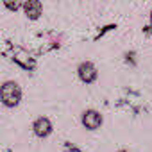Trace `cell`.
<instances>
[{"label": "cell", "instance_id": "obj_4", "mask_svg": "<svg viewBox=\"0 0 152 152\" xmlns=\"http://www.w3.org/2000/svg\"><path fill=\"white\" fill-rule=\"evenodd\" d=\"M32 129H34V134H36V136L45 138V136H48V134L52 132V124H50L48 118H38V120L34 122Z\"/></svg>", "mask_w": 152, "mask_h": 152}, {"label": "cell", "instance_id": "obj_2", "mask_svg": "<svg viewBox=\"0 0 152 152\" xmlns=\"http://www.w3.org/2000/svg\"><path fill=\"white\" fill-rule=\"evenodd\" d=\"M77 72H79V77H81V81L83 83H93L95 79H97V68L91 64V63H81L79 64V68H77Z\"/></svg>", "mask_w": 152, "mask_h": 152}, {"label": "cell", "instance_id": "obj_1", "mask_svg": "<svg viewBox=\"0 0 152 152\" xmlns=\"http://www.w3.org/2000/svg\"><path fill=\"white\" fill-rule=\"evenodd\" d=\"M20 99H22V90H20V86H18L16 83H13V81L4 83V86H2V102H4L7 107H15V106L20 102Z\"/></svg>", "mask_w": 152, "mask_h": 152}, {"label": "cell", "instance_id": "obj_6", "mask_svg": "<svg viewBox=\"0 0 152 152\" xmlns=\"http://www.w3.org/2000/svg\"><path fill=\"white\" fill-rule=\"evenodd\" d=\"M120 152H127V150H120Z\"/></svg>", "mask_w": 152, "mask_h": 152}, {"label": "cell", "instance_id": "obj_5", "mask_svg": "<svg viewBox=\"0 0 152 152\" xmlns=\"http://www.w3.org/2000/svg\"><path fill=\"white\" fill-rule=\"evenodd\" d=\"M23 7H25L27 16H29V18H32V20H36V18L41 15V4L38 2V0H29V2H27Z\"/></svg>", "mask_w": 152, "mask_h": 152}, {"label": "cell", "instance_id": "obj_7", "mask_svg": "<svg viewBox=\"0 0 152 152\" xmlns=\"http://www.w3.org/2000/svg\"><path fill=\"white\" fill-rule=\"evenodd\" d=\"M150 16H152V15H150Z\"/></svg>", "mask_w": 152, "mask_h": 152}, {"label": "cell", "instance_id": "obj_3", "mask_svg": "<svg viewBox=\"0 0 152 152\" xmlns=\"http://www.w3.org/2000/svg\"><path fill=\"white\" fill-rule=\"evenodd\" d=\"M83 124L86 125V129L95 131V129L100 127V124H102V116H100V113H97L95 109H88V111L83 113Z\"/></svg>", "mask_w": 152, "mask_h": 152}]
</instances>
